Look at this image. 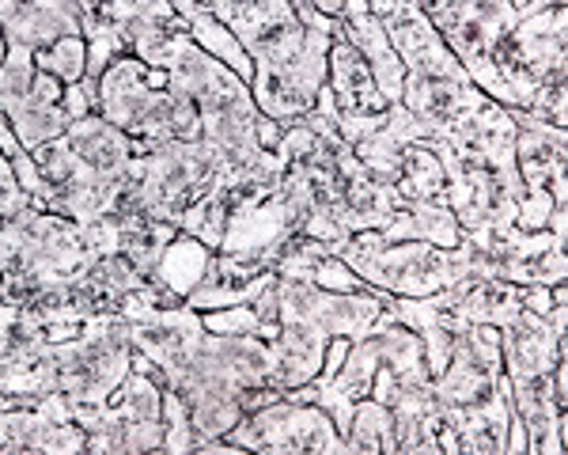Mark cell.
<instances>
[{
  "label": "cell",
  "mask_w": 568,
  "mask_h": 455,
  "mask_svg": "<svg viewBox=\"0 0 568 455\" xmlns=\"http://www.w3.org/2000/svg\"><path fill=\"white\" fill-rule=\"evenodd\" d=\"M168 77L171 88L194 99L201 114V141L213 144L232 168H254L281 141V125L258 111L251 84L227 65H220L216 58H209L194 39L182 42L175 61L168 65Z\"/></svg>",
  "instance_id": "1"
},
{
  "label": "cell",
  "mask_w": 568,
  "mask_h": 455,
  "mask_svg": "<svg viewBox=\"0 0 568 455\" xmlns=\"http://www.w3.org/2000/svg\"><path fill=\"white\" fill-rule=\"evenodd\" d=\"M95 114L130 133L136 149H152L163 141H201V114L186 91L171 88L168 69H152L122 53L99 72Z\"/></svg>",
  "instance_id": "2"
},
{
  "label": "cell",
  "mask_w": 568,
  "mask_h": 455,
  "mask_svg": "<svg viewBox=\"0 0 568 455\" xmlns=\"http://www.w3.org/2000/svg\"><path fill=\"white\" fill-rule=\"evenodd\" d=\"M133 368V331L130 318L118 312H95L84 318L80 334L69 342H53L50 350V395L65 398L77 425L99 417L114 387Z\"/></svg>",
  "instance_id": "3"
},
{
  "label": "cell",
  "mask_w": 568,
  "mask_h": 455,
  "mask_svg": "<svg viewBox=\"0 0 568 455\" xmlns=\"http://www.w3.org/2000/svg\"><path fill=\"white\" fill-rule=\"evenodd\" d=\"M232 171L209 141H163L144 149L133 163V179L125 186L118 213H141L163 224H182L220 179Z\"/></svg>",
  "instance_id": "4"
},
{
  "label": "cell",
  "mask_w": 568,
  "mask_h": 455,
  "mask_svg": "<svg viewBox=\"0 0 568 455\" xmlns=\"http://www.w3.org/2000/svg\"><path fill=\"white\" fill-rule=\"evenodd\" d=\"M337 259L349 266L364 285L383 289L390 296H433L452 289L466 273V254L459 247H436L420 240H387L375 228L353 232L337 247Z\"/></svg>",
  "instance_id": "5"
},
{
  "label": "cell",
  "mask_w": 568,
  "mask_h": 455,
  "mask_svg": "<svg viewBox=\"0 0 568 455\" xmlns=\"http://www.w3.org/2000/svg\"><path fill=\"white\" fill-rule=\"evenodd\" d=\"M205 452H265V455H349L345 436L337 433L334 417L323 406L304 403V398H273L258 410H246L240 422L232 425L220 441L209 444Z\"/></svg>",
  "instance_id": "6"
},
{
  "label": "cell",
  "mask_w": 568,
  "mask_h": 455,
  "mask_svg": "<svg viewBox=\"0 0 568 455\" xmlns=\"http://www.w3.org/2000/svg\"><path fill=\"white\" fill-rule=\"evenodd\" d=\"M163 380L133 350V368L88 425V452H163Z\"/></svg>",
  "instance_id": "7"
},
{
  "label": "cell",
  "mask_w": 568,
  "mask_h": 455,
  "mask_svg": "<svg viewBox=\"0 0 568 455\" xmlns=\"http://www.w3.org/2000/svg\"><path fill=\"white\" fill-rule=\"evenodd\" d=\"M0 118L12 125L27 152L58 141L72 125L65 84L34 65V53L23 46H8L0 61Z\"/></svg>",
  "instance_id": "8"
},
{
  "label": "cell",
  "mask_w": 568,
  "mask_h": 455,
  "mask_svg": "<svg viewBox=\"0 0 568 455\" xmlns=\"http://www.w3.org/2000/svg\"><path fill=\"white\" fill-rule=\"evenodd\" d=\"M34 168H39V198L34 205L39 209H50V213H61V216H72L80 224H91L99 216H110L122 202L125 186H114V182L99 179L88 163H80L77 152L69 149L65 133L58 141L42 144V149L31 152ZM133 179V175H130Z\"/></svg>",
  "instance_id": "9"
},
{
  "label": "cell",
  "mask_w": 568,
  "mask_h": 455,
  "mask_svg": "<svg viewBox=\"0 0 568 455\" xmlns=\"http://www.w3.org/2000/svg\"><path fill=\"white\" fill-rule=\"evenodd\" d=\"M326 91H329V99H334V125L349 149L387 122L390 103L383 99L379 84H375L368 61L342 39L337 23H334L329 50H326Z\"/></svg>",
  "instance_id": "10"
},
{
  "label": "cell",
  "mask_w": 568,
  "mask_h": 455,
  "mask_svg": "<svg viewBox=\"0 0 568 455\" xmlns=\"http://www.w3.org/2000/svg\"><path fill=\"white\" fill-rule=\"evenodd\" d=\"M0 452H88V433L69 414L65 398H16L0 395Z\"/></svg>",
  "instance_id": "11"
},
{
  "label": "cell",
  "mask_w": 568,
  "mask_h": 455,
  "mask_svg": "<svg viewBox=\"0 0 568 455\" xmlns=\"http://www.w3.org/2000/svg\"><path fill=\"white\" fill-rule=\"evenodd\" d=\"M489 103V95L474 84V80H436V77H409L402 88V107L417 118L420 136L452 133L459 125L470 122L481 107Z\"/></svg>",
  "instance_id": "12"
},
{
  "label": "cell",
  "mask_w": 568,
  "mask_h": 455,
  "mask_svg": "<svg viewBox=\"0 0 568 455\" xmlns=\"http://www.w3.org/2000/svg\"><path fill=\"white\" fill-rule=\"evenodd\" d=\"M334 23H337V31H342V39L349 42L364 61H368V69L375 77V84H379V91H383V99H387V103H402L406 65H402L398 53L390 50L387 31H383V23L372 16V8L364 4V0H345Z\"/></svg>",
  "instance_id": "13"
},
{
  "label": "cell",
  "mask_w": 568,
  "mask_h": 455,
  "mask_svg": "<svg viewBox=\"0 0 568 455\" xmlns=\"http://www.w3.org/2000/svg\"><path fill=\"white\" fill-rule=\"evenodd\" d=\"M69 149L77 152L80 163H88L99 179L114 182V186H125L133 175V163L141 156L136 141L130 133H122L118 125H110L103 114H84L65 130Z\"/></svg>",
  "instance_id": "14"
},
{
  "label": "cell",
  "mask_w": 568,
  "mask_h": 455,
  "mask_svg": "<svg viewBox=\"0 0 568 455\" xmlns=\"http://www.w3.org/2000/svg\"><path fill=\"white\" fill-rule=\"evenodd\" d=\"M190 39L182 16L171 8V0H141L130 20V53L152 69H168Z\"/></svg>",
  "instance_id": "15"
},
{
  "label": "cell",
  "mask_w": 568,
  "mask_h": 455,
  "mask_svg": "<svg viewBox=\"0 0 568 455\" xmlns=\"http://www.w3.org/2000/svg\"><path fill=\"white\" fill-rule=\"evenodd\" d=\"M213 247H205V243L197 240V235L190 232H179L171 235V243L163 247L160 262H155L149 285L160 293L168 304H186L190 293L205 281L209 266H213Z\"/></svg>",
  "instance_id": "16"
},
{
  "label": "cell",
  "mask_w": 568,
  "mask_h": 455,
  "mask_svg": "<svg viewBox=\"0 0 568 455\" xmlns=\"http://www.w3.org/2000/svg\"><path fill=\"white\" fill-rule=\"evenodd\" d=\"M394 194L398 202H439L444 198V186H447V168L439 160V152L425 136L417 141L402 144V156H398V171H394Z\"/></svg>",
  "instance_id": "17"
},
{
  "label": "cell",
  "mask_w": 568,
  "mask_h": 455,
  "mask_svg": "<svg viewBox=\"0 0 568 455\" xmlns=\"http://www.w3.org/2000/svg\"><path fill=\"white\" fill-rule=\"evenodd\" d=\"M387 240H420V243H436V247H459L463 243V228L455 221V213L439 202H406L394 209L390 224L383 228Z\"/></svg>",
  "instance_id": "18"
},
{
  "label": "cell",
  "mask_w": 568,
  "mask_h": 455,
  "mask_svg": "<svg viewBox=\"0 0 568 455\" xmlns=\"http://www.w3.org/2000/svg\"><path fill=\"white\" fill-rule=\"evenodd\" d=\"M345 448L356 452H398V433H394V414L387 403L379 398H361L349 417V429H345Z\"/></svg>",
  "instance_id": "19"
},
{
  "label": "cell",
  "mask_w": 568,
  "mask_h": 455,
  "mask_svg": "<svg viewBox=\"0 0 568 455\" xmlns=\"http://www.w3.org/2000/svg\"><path fill=\"white\" fill-rule=\"evenodd\" d=\"M34 65L65 88L80 84L88 77V39L84 34H61V39L45 42L42 50H34Z\"/></svg>",
  "instance_id": "20"
},
{
  "label": "cell",
  "mask_w": 568,
  "mask_h": 455,
  "mask_svg": "<svg viewBox=\"0 0 568 455\" xmlns=\"http://www.w3.org/2000/svg\"><path fill=\"white\" fill-rule=\"evenodd\" d=\"M163 452L182 455V452H197V433L190 425V414L182 406L179 395L163 391Z\"/></svg>",
  "instance_id": "21"
},
{
  "label": "cell",
  "mask_w": 568,
  "mask_h": 455,
  "mask_svg": "<svg viewBox=\"0 0 568 455\" xmlns=\"http://www.w3.org/2000/svg\"><path fill=\"white\" fill-rule=\"evenodd\" d=\"M201 326L213 334H258L262 338V318L254 312V304H232V307L201 312Z\"/></svg>",
  "instance_id": "22"
},
{
  "label": "cell",
  "mask_w": 568,
  "mask_h": 455,
  "mask_svg": "<svg viewBox=\"0 0 568 455\" xmlns=\"http://www.w3.org/2000/svg\"><path fill=\"white\" fill-rule=\"evenodd\" d=\"M31 205H34V198L27 194L23 182L16 179V168L8 163L4 152H0V228H4L8 221H16V216Z\"/></svg>",
  "instance_id": "23"
},
{
  "label": "cell",
  "mask_w": 568,
  "mask_h": 455,
  "mask_svg": "<svg viewBox=\"0 0 568 455\" xmlns=\"http://www.w3.org/2000/svg\"><path fill=\"white\" fill-rule=\"evenodd\" d=\"M311 285L329 289V293H364V289H368L337 254H326V259L318 262L315 273H311Z\"/></svg>",
  "instance_id": "24"
},
{
  "label": "cell",
  "mask_w": 568,
  "mask_h": 455,
  "mask_svg": "<svg viewBox=\"0 0 568 455\" xmlns=\"http://www.w3.org/2000/svg\"><path fill=\"white\" fill-rule=\"evenodd\" d=\"M197 4L209 8V12H213L224 27H232V23H240L251 8H258L262 0H197Z\"/></svg>",
  "instance_id": "25"
},
{
  "label": "cell",
  "mask_w": 568,
  "mask_h": 455,
  "mask_svg": "<svg viewBox=\"0 0 568 455\" xmlns=\"http://www.w3.org/2000/svg\"><path fill=\"white\" fill-rule=\"evenodd\" d=\"M16 8H20V0H0V23H8L16 16Z\"/></svg>",
  "instance_id": "26"
},
{
  "label": "cell",
  "mask_w": 568,
  "mask_h": 455,
  "mask_svg": "<svg viewBox=\"0 0 568 455\" xmlns=\"http://www.w3.org/2000/svg\"><path fill=\"white\" fill-rule=\"evenodd\" d=\"M4 53H8V42H4V31H0V61H4Z\"/></svg>",
  "instance_id": "27"
},
{
  "label": "cell",
  "mask_w": 568,
  "mask_h": 455,
  "mask_svg": "<svg viewBox=\"0 0 568 455\" xmlns=\"http://www.w3.org/2000/svg\"><path fill=\"white\" fill-rule=\"evenodd\" d=\"M0 300H8V293H4V277H0Z\"/></svg>",
  "instance_id": "28"
}]
</instances>
